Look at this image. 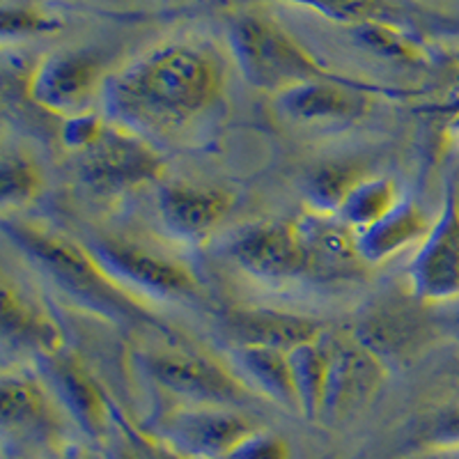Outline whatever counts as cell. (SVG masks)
<instances>
[{
  "instance_id": "cell-1",
  "label": "cell",
  "mask_w": 459,
  "mask_h": 459,
  "mask_svg": "<svg viewBox=\"0 0 459 459\" xmlns=\"http://www.w3.org/2000/svg\"><path fill=\"white\" fill-rule=\"evenodd\" d=\"M223 67L207 47L172 42L108 76L106 113L126 129H170L194 120L219 100Z\"/></svg>"
},
{
  "instance_id": "cell-2",
  "label": "cell",
  "mask_w": 459,
  "mask_h": 459,
  "mask_svg": "<svg viewBox=\"0 0 459 459\" xmlns=\"http://www.w3.org/2000/svg\"><path fill=\"white\" fill-rule=\"evenodd\" d=\"M3 232L39 272L47 273L67 297L76 299L90 313L122 324L147 322L159 326L150 310L94 260L90 248L74 244L72 239L51 230L35 228L22 221H7Z\"/></svg>"
},
{
  "instance_id": "cell-7",
  "label": "cell",
  "mask_w": 459,
  "mask_h": 459,
  "mask_svg": "<svg viewBox=\"0 0 459 459\" xmlns=\"http://www.w3.org/2000/svg\"><path fill=\"white\" fill-rule=\"evenodd\" d=\"M329 354V386L322 420H344L372 400L386 377V363L359 335L335 333L322 338Z\"/></svg>"
},
{
  "instance_id": "cell-33",
  "label": "cell",
  "mask_w": 459,
  "mask_h": 459,
  "mask_svg": "<svg viewBox=\"0 0 459 459\" xmlns=\"http://www.w3.org/2000/svg\"><path fill=\"white\" fill-rule=\"evenodd\" d=\"M413 459H459V448H441V450H425Z\"/></svg>"
},
{
  "instance_id": "cell-6",
  "label": "cell",
  "mask_w": 459,
  "mask_h": 459,
  "mask_svg": "<svg viewBox=\"0 0 459 459\" xmlns=\"http://www.w3.org/2000/svg\"><path fill=\"white\" fill-rule=\"evenodd\" d=\"M81 178L94 194H122L154 184L166 163L138 134L120 125H106L94 145L81 152Z\"/></svg>"
},
{
  "instance_id": "cell-14",
  "label": "cell",
  "mask_w": 459,
  "mask_h": 459,
  "mask_svg": "<svg viewBox=\"0 0 459 459\" xmlns=\"http://www.w3.org/2000/svg\"><path fill=\"white\" fill-rule=\"evenodd\" d=\"M306 251V276L319 281H350L360 276L366 260L356 246V232L335 214L310 212L294 221Z\"/></svg>"
},
{
  "instance_id": "cell-23",
  "label": "cell",
  "mask_w": 459,
  "mask_h": 459,
  "mask_svg": "<svg viewBox=\"0 0 459 459\" xmlns=\"http://www.w3.org/2000/svg\"><path fill=\"white\" fill-rule=\"evenodd\" d=\"M400 200L397 184L391 178L360 179L335 216H340L354 232H360L384 219Z\"/></svg>"
},
{
  "instance_id": "cell-34",
  "label": "cell",
  "mask_w": 459,
  "mask_h": 459,
  "mask_svg": "<svg viewBox=\"0 0 459 459\" xmlns=\"http://www.w3.org/2000/svg\"><path fill=\"white\" fill-rule=\"evenodd\" d=\"M51 459H88V457H85V455H81V450L67 448V450H60V453H56Z\"/></svg>"
},
{
  "instance_id": "cell-8",
  "label": "cell",
  "mask_w": 459,
  "mask_h": 459,
  "mask_svg": "<svg viewBox=\"0 0 459 459\" xmlns=\"http://www.w3.org/2000/svg\"><path fill=\"white\" fill-rule=\"evenodd\" d=\"M90 253L120 285H131L163 299H188L198 292L195 276L186 266L136 241L115 237L94 239Z\"/></svg>"
},
{
  "instance_id": "cell-5",
  "label": "cell",
  "mask_w": 459,
  "mask_h": 459,
  "mask_svg": "<svg viewBox=\"0 0 459 459\" xmlns=\"http://www.w3.org/2000/svg\"><path fill=\"white\" fill-rule=\"evenodd\" d=\"M255 429L260 428L239 409L188 404L161 413L147 432L186 459H228Z\"/></svg>"
},
{
  "instance_id": "cell-29",
  "label": "cell",
  "mask_w": 459,
  "mask_h": 459,
  "mask_svg": "<svg viewBox=\"0 0 459 459\" xmlns=\"http://www.w3.org/2000/svg\"><path fill=\"white\" fill-rule=\"evenodd\" d=\"M228 459H292V450L278 434L255 429L230 453Z\"/></svg>"
},
{
  "instance_id": "cell-13",
  "label": "cell",
  "mask_w": 459,
  "mask_h": 459,
  "mask_svg": "<svg viewBox=\"0 0 459 459\" xmlns=\"http://www.w3.org/2000/svg\"><path fill=\"white\" fill-rule=\"evenodd\" d=\"M228 253L246 273L264 281H292L308 272L294 223H255L244 228L230 241Z\"/></svg>"
},
{
  "instance_id": "cell-16",
  "label": "cell",
  "mask_w": 459,
  "mask_h": 459,
  "mask_svg": "<svg viewBox=\"0 0 459 459\" xmlns=\"http://www.w3.org/2000/svg\"><path fill=\"white\" fill-rule=\"evenodd\" d=\"M223 329L237 347H272V350L292 351L294 347L313 340L319 335V324L303 315L282 313L269 308H232L223 315Z\"/></svg>"
},
{
  "instance_id": "cell-15",
  "label": "cell",
  "mask_w": 459,
  "mask_h": 459,
  "mask_svg": "<svg viewBox=\"0 0 459 459\" xmlns=\"http://www.w3.org/2000/svg\"><path fill=\"white\" fill-rule=\"evenodd\" d=\"M232 203L235 198L228 191L191 184H166L157 198L161 223L186 241L204 239L230 214Z\"/></svg>"
},
{
  "instance_id": "cell-12",
  "label": "cell",
  "mask_w": 459,
  "mask_h": 459,
  "mask_svg": "<svg viewBox=\"0 0 459 459\" xmlns=\"http://www.w3.org/2000/svg\"><path fill=\"white\" fill-rule=\"evenodd\" d=\"M384 90L360 81H308L276 94V108L292 122L329 125L366 117Z\"/></svg>"
},
{
  "instance_id": "cell-22",
  "label": "cell",
  "mask_w": 459,
  "mask_h": 459,
  "mask_svg": "<svg viewBox=\"0 0 459 459\" xmlns=\"http://www.w3.org/2000/svg\"><path fill=\"white\" fill-rule=\"evenodd\" d=\"M420 326L416 322V315L404 306H386L377 310L375 315L363 319L359 329V338L370 347L375 354L384 356L402 354L409 350V344L418 338Z\"/></svg>"
},
{
  "instance_id": "cell-26",
  "label": "cell",
  "mask_w": 459,
  "mask_h": 459,
  "mask_svg": "<svg viewBox=\"0 0 459 459\" xmlns=\"http://www.w3.org/2000/svg\"><path fill=\"white\" fill-rule=\"evenodd\" d=\"M360 175L354 166L331 163L315 172L308 182V200L313 212L319 214H338L351 188L360 182Z\"/></svg>"
},
{
  "instance_id": "cell-31",
  "label": "cell",
  "mask_w": 459,
  "mask_h": 459,
  "mask_svg": "<svg viewBox=\"0 0 459 459\" xmlns=\"http://www.w3.org/2000/svg\"><path fill=\"white\" fill-rule=\"evenodd\" d=\"M101 459H145L134 444L131 434L125 428V418L117 413V423H115L113 434L101 444Z\"/></svg>"
},
{
  "instance_id": "cell-19",
  "label": "cell",
  "mask_w": 459,
  "mask_h": 459,
  "mask_svg": "<svg viewBox=\"0 0 459 459\" xmlns=\"http://www.w3.org/2000/svg\"><path fill=\"white\" fill-rule=\"evenodd\" d=\"M0 423L5 434L39 437L51 428L48 397L32 377L5 372L0 381Z\"/></svg>"
},
{
  "instance_id": "cell-10",
  "label": "cell",
  "mask_w": 459,
  "mask_h": 459,
  "mask_svg": "<svg viewBox=\"0 0 459 459\" xmlns=\"http://www.w3.org/2000/svg\"><path fill=\"white\" fill-rule=\"evenodd\" d=\"M104 81L101 60L92 51H56L35 65L28 94L39 108L67 117L79 113Z\"/></svg>"
},
{
  "instance_id": "cell-11",
  "label": "cell",
  "mask_w": 459,
  "mask_h": 459,
  "mask_svg": "<svg viewBox=\"0 0 459 459\" xmlns=\"http://www.w3.org/2000/svg\"><path fill=\"white\" fill-rule=\"evenodd\" d=\"M42 368L53 393L81 432L92 438L94 444H106L117 423V411L92 372L65 351L42 356Z\"/></svg>"
},
{
  "instance_id": "cell-17",
  "label": "cell",
  "mask_w": 459,
  "mask_h": 459,
  "mask_svg": "<svg viewBox=\"0 0 459 459\" xmlns=\"http://www.w3.org/2000/svg\"><path fill=\"white\" fill-rule=\"evenodd\" d=\"M0 326L3 338L16 347H30L42 356L63 351L65 338L56 319L35 306L10 278H3L0 290Z\"/></svg>"
},
{
  "instance_id": "cell-9",
  "label": "cell",
  "mask_w": 459,
  "mask_h": 459,
  "mask_svg": "<svg viewBox=\"0 0 459 459\" xmlns=\"http://www.w3.org/2000/svg\"><path fill=\"white\" fill-rule=\"evenodd\" d=\"M411 294L420 301L459 299V198L450 188L444 209L409 266Z\"/></svg>"
},
{
  "instance_id": "cell-27",
  "label": "cell",
  "mask_w": 459,
  "mask_h": 459,
  "mask_svg": "<svg viewBox=\"0 0 459 459\" xmlns=\"http://www.w3.org/2000/svg\"><path fill=\"white\" fill-rule=\"evenodd\" d=\"M423 444L428 450L459 448V393L429 416L423 428Z\"/></svg>"
},
{
  "instance_id": "cell-30",
  "label": "cell",
  "mask_w": 459,
  "mask_h": 459,
  "mask_svg": "<svg viewBox=\"0 0 459 459\" xmlns=\"http://www.w3.org/2000/svg\"><path fill=\"white\" fill-rule=\"evenodd\" d=\"M57 22H53L51 16L44 12L35 10V7H10L3 10V35H30V32H47L56 30Z\"/></svg>"
},
{
  "instance_id": "cell-32",
  "label": "cell",
  "mask_w": 459,
  "mask_h": 459,
  "mask_svg": "<svg viewBox=\"0 0 459 459\" xmlns=\"http://www.w3.org/2000/svg\"><path fill=\"white\" fill-rule=\"evenodd\" d=\"M125 428H126V432L131 434L134 444L138 446V450H141V455L145 459H186V457H182L179 453H175L170 446L163 444L161 438H157L154 434L147 432L145 428H136V425H129L126 420H125Z\"/></svg>"
},
{
  "instance_id": "cell-4",
  "label": "cell",
  "mask_w": 459,
  "mask_h": 459,
  "mask_svg": "<svg viewBox=\"0 0 459 459\" xmlns=\"http://www.w3.org/2000/svg\"><path fill=\"white\" fill-rule=\"evenodd\" d=\"M143 370L154 384L191 404L239 409L253 402V388L209 356L186 350H154L143 356Z\"/></svg>"
},
{
  "instance_id": "cell-20",
  "label": "cell",
  "mask_w": 459,
  "mask_h": 459,
  "mask_svg": "<svg viewBox=\"0 0 459 459\" xmlns=\"http://www.w3.org/2000/svg\"><path fill=\"white\" fill-rule=\"evenodd\" d=\"M235 363L244 372L248 386L260 388L262 395L281 407L299 411L297 386H294L292 366H290L287 351L241 344L235 350Z\"/></svg>"
},
{
  "instance_id": "cell-25",
  "label": "cell",
  "mask_w": 459,
  "mask_h": 459,
  "mask_svg": "<svg viewBox=\"0 0 459 459\" xmlns=\"http://www.w3.org/2000/svg\"><path fill=\"white\" fill-rule=\"evenodd\" d=\"M42 170L26 154L7 152L0 161V200L5 207H19L42 194Z\"/></svg>"
},
{
  "instance_id": "cell-28",
  "label": "cell",
  "mask_w": 459,
  "mask_h": 459,
  "mask_svg": "<svg viewBox=\"0 0 459 459\" xmlns=\"http://www.w3.org/2000/svg\"><path fill=\"white\" fill-rule=\"evenodd\" d=\"M106 122L97 115L90 113H76V115H67L60 126V141L63 145L67 147L69 152H85L90 145L97 143V138L104 134Z\"/></svg>"
},
{
  "instance_id": "cell-21",
  "label": "cell",
  "mask_w": 459,
  "mask_h": 459,
  "mask_svg": "<svg viewBox=\"0 0 459 459\" xmlns=\"http://www.w3.org/2000/svg\"><path fill=\"white\" fill-rule=\"evenodd\" d=\"M287 354H290L294 386H297L299 413L308 420H322L324 397L329 386V354L322 344V338L299 344Z\"/></svg>"
},
{
  "instance_id": "cell-3",
  "label": "cell",
  "mask_w": 459,
  "mask_h": 459,
  "mask_svg": "<svg viewBox=\"0 0 459 459\" xmlns=\"http://www.w3.org/2000/svg\"><path fill=\"white\" fill-rule=\"evenodd\" d=\"M228 42L241 76L255 90L281 94L308 81H350L319 63L273 19L257 12H244L230 22Z\"/></svg>"
},
{
  "instance_id": "cell-24",
  "label": "cell",
  "mask_w": 459,
  "mask_h": 459,
  "mask_svg": "<svg viewBox=\"0 0 459 459\" xmlns=\"http://www.w3.org/2000/svg\"><path fill=\"white\" fill-rule=\"evenodd\" d=\"M278 3L306 7L329 22L350 28L368 22H391V14L395 12L393 0H278Z\"/></svg>"
},
{
  "instance_id": "cell-18",
  "label": "cell",
  "mask_w": 459,
  "mask_h": 459,
  "mask_svg": "<svg viewBox=\"0 0 459 459\" xmlns=\"http://www.w3.org/2000/svg\"><path fill=\"white\" fill-rule=\"evenodd\" d=\"M432 223L413 200L402 198L395 207L370 228L356 232V246L366 264H379L407 246L423 241Z\"/></svg>"
},
{
  "instance_id": "cell-35",
  "label": "cell",
  "mask_w": 459,
  "mask_h": 459,
  "mask_svg": "<svg viewBox=\"0 0 459 459\" xmlns=\"http://www.w3.org/2000/svg\"><path fill=\"white\" fill-rule=\"evenodd\" d=\"M457 324H459V313H457Z\"/></svg>"
}]
</instances>
